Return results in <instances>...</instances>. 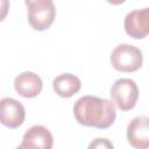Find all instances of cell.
Returning <instances> with one entry per match:
<instances>
[{"instance_id":"7a4b0ae2","label":"cell","mask_w":149,"mask_h":149,"mask_svg":"<svg viewBox=\"0 0 149 149\" xmlns=\"http://www.w3.org/2000/svg\"><path fill=\"white\" fill-rule=\"evenodd\" d=\"M28 8V22L37 31L48 29L56 16L52 0H24Z\"/></svg>"},{"instance_id":"ba28073f","label":"cell","mask_w":149,"mask_h":149,"mask_svg":"<svg viewBox=\"0 0 149 149\" xmlns=\"http://www.w3.org/2000/svg\"><path fill=\"white\" fill-rule=\"evenodd\" d=\"M54 144L52 134L50 130L42 126L35 125L30 127L23 135L19 149H50Z\"/></svg>"},{"instance_id":"9c48e42d","label":"cell","mask_w":149,"mask_h":149,"mask_svg":"<svg viewBox=\"0 0 149 149\" xmlns=\"http://www.w3.org/2000/svg\"><path fill=\"white\" fill-rule=\"evenodd\" d=\"M14 88L17 94L23 98H34L41 93L43 88V83L40 76L34 72L26 71L15 77Z\"/></svg>"},{"instance_id":"30bf717a","label":"cell","mask_w":149,"mask_h":149,"mask_svg":"<svg viewBox=\"0 0 149 149\" xmlns=\"http://www.w3.org/2000/svg\"><path fill=\"white\" fill-rule=\"evenodd\" d=\"M54 91L62 98H70L81 87L80 79L72 73H62L57 76L52 81Z\"/></svg>"},{"instance_id":"8fae6325","label":"cell","mask_w":149,"mask_h":149,"mask_svg":"<svg viewBox=\"0 0 149 149\" xmlns=\"http://www.w3.org/2000/svg\"><path fill=\"white\" fill-rule=\"evenodd\" d=\"M90 148H113V144L107 139H95L90 146Z\"/></svg>"},{"instance_id":"6da1fadb","label":"cell","mask_w":149,"mask_h":149,"mask_svg":"<svg viewBox=\"0 0 149 149\" xmlns=\"http://www.w3.org/2000/svg\"><path fill=\"white\" fill-rule=\"evenodd\" d=\"M73 114L80 125L99 129L111 127L116 118L115 107L112 101L93 95L79 98L73 106Z\"/></svg>"},{"instance_id":"8992f818","label":"cell","mask_w":149,"mask_h":149,"mask_svg":"<svg viewBox=\"0 0 149 149\" xmlns=\"http://www.w3.org/2000/svg\"><path fill=\"white\" fill-rule=\"evenodd\" d=\"M125 30L133 38H144L149 35V7L129 12L125 17Z\"/></svg>"},{"instance_id":"7c38bea8","label":"cell","mask_w":149,"mask_h":149,"mask_svg":"<svg viewBox=\"0 0 149 149\" xmlns=\"http://www.w3.org/2000/svg\"><path fill=\"white\" fill-rule=\"evenodd\" d=\"M107 2H109V3H112V5H121V3H123L126 0H106Z\"/></svg>"},{"instance_id":"5b68a950","label":"cell","mask_w":149,"mask_h":149,"mask_svg":"<svg viewBox=\"0 0 149 149\" xmlns=\"http://www.w3.org/2000/svg\"><path fill=\"white\" fill-rule=\"evenodd\" d=\"M26 119L23 105L13 98H2L0 101V121L3 126L15 129L19 128Z\"/></svg>"},{"instance_id":"52a82bcc","label":"cell","mask_w":149,"mask_h":149,"mask_svg":"<svg viewBox=\"0 0 149 149\" xmlns=\"http://www.w3.org/2000/svg\"><path fill=\"white\" fill-rule=\"evenodd\" d=\"M127 140L136 149L149 148V116H136L128 123Z\"/></svg>"},{"instance_id":"277c9868","label":"cell","mask_w":149,"mask_h":149,"mask_svg":"<svg viewBox=\"0 0 149 149\" xmlns=\"http://www.w3.org/2000/svg\"><path fill=\"white\" fill-rule=\"evenodd\" d=\"M111 98L121 111H129L135 107L139 99V88L136 83L129 78L118 79L111 88Z\"/></svg>"},{"instance_id":"3957f363","label":"cell","mask_w":149,"mask_h":149,"mask_svg":"<svg viewBox=\"0 0 149 149\" xmlns=\"http://www.w3.org/2000/svg\"><path fill=\"white\" fill-rule=\"evenodd\" d=\"M111 63L120 72H134L142 66L143 56L137 47L123 43L115 47L112 51Z\"/></svg>"}]
</instances>
